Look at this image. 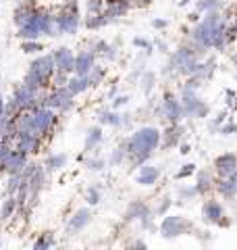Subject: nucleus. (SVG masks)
<instances>
[{
    "label": "nucleus",
    "mask_w": 237,
    "mask_h": 250,
    "mask_svg": "<svg viewBox=\"0 0 237 250\" xmlns=\"http://www.w3.org/2000/svg\"><path fill=\"white\" fill-rule=\"evenodd\" d=\"M160 138H162V131L154 127V125H144V127L133 131V134L125 140V142H127L129 165L133 169H139L141 165H146V163L152 159L154 150L160 148Z\"/></svg>",
    "instance_id": "1"
},
{
    "label": "nucleus",
    "mask_w": 237,
    "mask_h": 250,
    "mask_svg": "<svg viewBox=\"0 0 237 250\" xmlns=\"http://www.w3.org/2000/svg\"><path fill=\"white\" fill-rule=\"evenodd\" d=\"M54 73H57V65H54L52 52L50 54L40 52L38 57L29 62V69H27L25 77H23V83H27L36 90H50Z\"/></svg>",
    "instance_id": "2"
},
{
    "label": "nucleus",
    "mask_w": 237,
    "mask_h": 250,
    "mask_svg": "<svg viewBox=\"0 0 237 250\" xmlns=\"http://www.w3.org/2000/svg\"><path fill=\"white\" fill-rule=\"evenodd\" d=\"M59 115L60 113H57L50 106H38V108H34V111H31V134L48 140L54 134L57 125H59V119H60Z\"/></svg>",
    "instance_id": "3"
},
{
    "label": "nucleus",
    "mask_w": 237,
    "mask_h": 250,
    "mask_svg": "<svg viewBox=\"0 0 237 250\" xmlns=\"http://www.w3.org/2000/svg\"><path fill=\"white\" fill-rule=\"evenodd\" d=\"M158 231L164 240H175V238H181V236H187V233L196 231L194 223L185 219L183 215H164V219L158 225Z\"/></svg>",
    "instance_id": "4"
},
{
    "label": "nucleus",
    "mask_w": 237,
    "mask_h": 250,
    "mask_svg": "<svg viewBox=\"0 0 237 250\" xmlns=\"http://www.w3.org/2000/svg\"><path fill=\"white\" fill-rule=\"evenodd\" d=\"M154 115H158L162 121L167 123H181L183 121V106H181V98L177 96L175 92L167 90L162 94V100L158 108H154Z\"/></svg>",
    "instance_id": "5"
},
{
    "label": "nucleus",
    "mask_w": 237,
    "mask_h": 250,
    "mask_svg": "<svg viewBox=\"0 0 237 250\" xmlns=\"http://www.w3.org/2000/svg\"><path fill=\"white\" fill-rule=\"evenodd\" d=\"M48 90H36L27 83H19L13 90V98L17 100L21 111H34L38 106H44V96Z\"/></svg>",
    "instance_id": "6"
},
{
    "label": "nucleus",
    "mask_w": 237,
    "mask_h": 250,
    "mask_svg": "<svg viewBox=\"0 0 237 250\" xmlns=\"http://www.w3.org/2000/svg\"><path fill=\"white\" fill-rule=\"evenodd\" d=\"M44 106H50L57 113H67L75 106V96L69 92L67 85H50L44 96Z\"/></svg>",
    "instance_id": "7"
},
{
    "label": "nucleus",
    "mask_w": 237,
    "mask_h": 250,
    "mask_svg": "<svg viewBox=\"0 0 237 250\" xmlns=\"http://www.w3.org/2000/svg\"><path fill=\"white\" fill-rule=\"evenodd\" d=\"M181 106L183 115L189 119H206L210 113V106L200 98V94H181Z\"/></svg>",
    "instance_id": "8"
},
{
    "label": "nucleus",
    "mask_w": 237,
    "mask_h": 250,
    "mask_svg": "<svg viewBox=\"0 0 237 250\" xmlns=\"http://www.w3.org/2000/svg\"><path fill=\"white\" fill-rule=\"evenodd\" d=\"M52 57H54L57 71L69 73V75L75 73V52L71 50L69 46H59L57 50H52Z\"/></svg>",
    "instance_id": "9"
},
{
    "label": "nucleus",
    "mask_w": 237,
    "mask_h": 250,
    "mask_svg": "<svg viewBox=\"0 0 237 250\" xmlns=\"http://www.w3.org/2000/svg\"><path fill=\"white\" fill-rule=\"evenodd\" d=\"M212 171L217 173V177H229L237 173V154L235 152H223L215 159Z\"/></svg>",
    "instance_id": "10"
},
{
    "label": "nucleus",
    "mask_w": 237,
    "mask_h": 250,
    "mask_svg": "<svg viewBox=\"0 0 237 250\" xmlns=\"http://www.w3.org/2000/svg\"><path fill=\"white\" fill-rule=\"evenodd\" d=\"M98 121L106 127H127L131 123V115L118 113L115 108H102V111H98Z\"/></svg>",
    "instance_id": "11"
},
{
    "label": "nucleus",
    "mask_w": 237,
    "mask_h": 250,
    "mask_svg": "<svg viewBox=\"0 0 237 250\" xmlns=\"http://www.w3.org/2000/svg\"><path fill=\"white\" fill-rule=\"evenodd\" d=\"M200 215H202V221H204V223H208V225H218L220 219L225 217V207L220 205L218 200L208 198V200H204Z\"/></svg>",
    "instance_id": "12"
},
{
    "label": "nucleus",
    "mask_w": 237,
    "mask_h": 250,
    "mask_svg": "<svg viewBox=\"0 0 237 250\" xmlns=\"http://www.w3.org/2000/svg\"><path fill=\"white\" fill-rule=\"evenodd\" d=\"M183 125L181 123H167V127L162 131L160 138V148H175L181 144V138H183Z\"/></svg>",
    "instance_id": "13"
},
{
    "label": "nucleus",
    "mask_w": 237,
    "mask_h": 250,
    "mask_svg": "<svg viewBox=\"0 0 237 250\" xmlns=\"http://www.w3.org/2000/svg\"><path fill=\"white\" fill-rule=\"evenodd\" d=\"M96 52L92 48H83L75 54V75H88L92 67L96 65Z\"/></svg>",
    "instance_id": "14"
},
{
    "label": "nucleus",
    "mask_w": 237,
    "mask_h": 250,
    "mask_svg": "<svg viewBox=\"0 0 237 250\" xmlns=\"http://www.w3.org/2000/svg\"><path fill=\"white\" fill-rule=\"evenodd\" d=\"M27 163H29V154L23 152V150H19L17 146H13V150H11V154H9V161H6V167H4V173H6V175H11V173H21V171L27 167Z\"/></svg>",
    "instance_id": "15"
},
{
    "label": "nucleus",
    "mask_w": 237,
    "mask_h": 250,
    "mask_svg": "<svg viewBox=\"0 0 237 250\" xmlns=\"http://www.w3.org/2000/svg\"><path fill=\"white\" fill-rule=\"evenodd\" d=\"M150 215H154V210L150 208L144 200H133L129 202V207L125 208V223H133V221H141L144 217H150Z\"/></svg>",
    "instance_id": "16"
},
{
    "label": "nucleus",
    "mask_w": 237,
    "mask_h": 250,
    "mask_svg": "<svg viewBox=\"0 0 237 250\" xmlns=\"http://www.w3.org/2000/svg\"><path fill=\"white\" fill-rule=\"evenodd\" d=\"M15 146L31 156V154H38L40 150H42L44 138H40L36 134H17V142H15Z\"/></svg>",
    "instance_id": "17"
},
{
    "label": "nucleus",
    "mask_w": 237,
    "mask_h": 250,
    "mask_svg": "<svg viewBox=\"0 0 237 250\" xmlns=\"http://www.w3.org/2000/svg\"><path fill=\"white\" fill-rule=\"evenodd\" d=\"M133 9V0H104V11L113 21L125 17Z\"/></svg>",
    "instance_id": "18"
},
{
    "label": "nucleus",
    "mask_w": 237,
    "mask_h": 250,
    "mask_svg": "<svg viewBox=\"0 0 237 250\" xmlns=\"http://www.w3.org/2000/svg\"><path fill=\"white\" fill-rule=\"evenodd\" d=\"M90 221H92V210L88 208V207H83V208H77L73 215H71V219H69V223H67V229L71 231V233H77V231H81V229H85L90 225Z\"/></svg>",
    "instance_id": "19"
},
{
    "label": "nucleus",
    "mask_w": 237,
    "mask_h": 250,
    "mask_svg": "<svg viewBox=\"0 0 237 250\" xmlns=\"http://www.w3.org/2000/svg\"><path fill=\"white\" fill-rule=\"evenodd\" d=\"M215 190L218 196H223L225 200H235L237 198V177L229 175V177H217Z\"/></svg>",
    "instance_id": "20"
},
{
    "label": "nucleus",
    "mask_w": 237,
    "mask_h": 250,
    "mask_svg": "<svg viewBox=\"0 0 237 250\" xmlns=\"http://www.w3.org/2000/svg\"><path fill=\"white\" fill-rule=\"evenodd\" d=\"M215 184H217V173L215 171H196V188H198V194L200 196H206L215 190Z\"/></svg>",
    "instance_id": "21"
},
{
    "label": "nucleus",
    "mask_w": 237,
    "mask_h": 250,
    "mask_svg": "<svg viewBox=\"0 0 237 250\" xmlns=\"http://www.w3.org/2000/svg\"><path fill=\"white\" fill-rule=\"evenodd\" d=\"M158 179H160V167L150 165V163L141 165V167L138 169V173H136V182H138L139 186H154Z\"/></svg>",
    "instance_id": "22"
},
{
    "label": "nucleus",
    "mask_w": 237,
    "mask_h": 250,
    "mask_svg": "<svg viewBox=\"0 0 237 250\" xmlns=\"http://www.w3.org/2000/svg\"><path fill=\"white\" fill-rule=\"evenodd\" d=\"M38 11V4H29V2H19L15 6V13H13V21L15 25L21 27L23 23H27L31 17H34V13Z\"/></svg>",
    "instance_id": "23"
},
{
    "label": "nucleus",
    "mask_w": 237,
    "mask_h": 250,
    "mask_svg": "<svg viewBox=\"0 0 237 250\" xmlns=\"http://www.w3.org/2000/svg\"><path fill=\"white\" fill-rule=\"evenodd\" d=\"M108 23H113V19H110L108 15H106V11L94 13V15H85V17H83V25H85V29H92V31L106 27Z\"/></svg>",
    "instance_id": "24"
},
{
    "label": "nucleus",
    "mask_w": 237,
    "mask_h": 250,
    "mask_svg": "<svg viewBox=\"0 0 237 250\" xmlns=\"http://www.w3.org/2000/svg\"><path fill=\"white\" fill-rule=\"evenodd\" d=\"M104 140V134H102V127L100 125H94V127L88 129L85 134V140H83V150L85 152H92L96 146H100V142Z\"/></svg>",
    "instance_id": "25"
},
{
    "label": "nucleus",
    "mask_w": 237,
    "mask_h": 250,
    "mask_svg": "<svg viewBox=\"0 0 237 250\" xmlns=\"http://www.w3.org/2000/svg\"><path fill=\"white\" fill-rule=\"evenodd\" d=\"M67 88L77 98L79 94H83V92L90 90V82H88V77H85V75H75L73 73V75L69 77V82H67Z\"/></svg>",
    "instance_id": "26"
},
{
    "label": "nucleus",
    "mask_w": 237,
    "mask_h": 250,
    "mask_svg": "<svg viewBox=\"0 0 237 250\" xmlns=\"http://www.w3.org/2000/svg\"><path fill=\"white\" fill-rule=\"evenodd\" d=\"M127 159H129V154H127V142H123L118 144L113 152H110V156H108V165L110 167H118V165H123V163H127Z\"/></svg>",
    "instance_id": "27"
},
{
    "label": "nucleus",
    "mask_w": 237,
    "mask_h": 250,
    "mask_svg": "<svg viewBox=\"0 0 237 250\" xmlns=\"http://www.w3.org/2000/svg\"><path fill=\"white\" fill-rule=\"evenodd\" d=\"M19 210V205H17V198L15 196H6V200L2 202V207H0V221H9V219H13L15 215H17Z\"/></svg>",
    "instance_id": "28"
},
{
    "label": "nucleus",
    "mask_w": 237,
    "mask_h": 250,
    "mask_svg": "<svg viewBox=\"0 0 237 250\" xmlns=\"http://www.w3.org/2000/svg\"><path fill=\"white\" fill-rule=\"evenodd\" d=\"M67 163H69V156L62 154V152H57V154H50L48 159H46L44 167H46V171L50 173V171H60V169H65Z\"/></svg>",
    "instance_id": "29"
},
{
    "label": "nucleus",
    "mask_w": 237,
    "mask_h": 250,
    "mask_svg": "<svg viewBox=\"0 0 237 250\" xmlns=\"http://www.w3.org/2000/svg\"><path fill=\"white\" fill-rule=\"evenodd\" d=\"M85 77H88V82H90V88H98V85L104 83V80H106V67H102L96 62V65L92 67V71Z\"/></svg>",
    "instance_id": "30"
},
{
    "label": "nucleus",
    "mask_w": 237,
    "mask_h": 250,
    "mask_svg": "<svg viewBox=\"0 0 237 250\" xmlns=\"http://www.w3.org/2000/svg\"><path fill=\"white\" fill-rule=\"evenodd\" d=\"M227 4V0H196V11H200L202 15L208 11H223Z\"/></svg>",
    "instance_id": "31"
},
{
    "label": "nucleus",
    "mask_w": 237,
    "mask_h": 250,
    "mask_svg": "<svg viewBox=\"0 0 237 250\" xmlns=\"http://www.w3.org/2000/svg\"><path fill=\"white\" fill-rule=\"evenodd\" d=\"M57 246V238H54L52 231H44L40 233V238L34 242V250H48Z\"/></svg>",
    "instance_id": "32"
},
{
    "label": "nucleus",
    "mask_w": 237,
    "mask_h": 250,
    "mask_svg": "<svg viewBox=\"0 0 237 250\" xmlns=\"http://www.w3.org/2000/svg\"><path fill=\"white\" fill-rule=\"evenodd\" d=\"M204 82L198 80V77H183V83H181V94H200Z\"/></svg>",
    "instance_id": "33"
},
{
    "label": "nucleus",
    "mask_w": 237,
    "mask_h": 250,
    "mask_svg": "<svg viewBox=\"0 0 237 250\" xmlns=\"http://www.w3.org/2000/svg\"><path fill=\"white\" fill-rule=\"evenodd\" d=\"M200 194H198V188H196V184H192V186H181L179 190H177V200H179V205H183V202H192L194 198H198Z\"/></svg>",
    "instance_id": "34"
},
{
    "label": "nucleus",
    "mask_w": 237,
    "mask_h": 250,
    "mask_svg": "<svg viewBox=\"0 0 237 250\" xmlns=\"http://www.w3.org/2000/svg\"><path fill=\"white\" fill-rule=\"evenodd\" d=\"M21 184H23V173H11L9 179H6V186H4L6 196H15L17 190L21 188Z\"/></svg>",
    "instance_id": "35"
},
{
    "label": "nucleus",
    "mask_w": 237,
    "mask_h": 250,
    "mask_svg": "<svg viewBox=\"0 0 237 250\" xmlns=\"http://www.w3.org/2000/svg\"><path fill=\"white\" fill-rule=\"evenodd\" d=\"M171 207H173V198L169 196V194H167V196H162V198H158L156 207L152 208V210H154V217H164V215L169 213Z\"/></svg>",
    "instance_id": "36"
},
{
    "label": "nucleus",
    "mask_w": 237,
    "mask_h": 250,
    "mask_svg": "<svg viewBox=\"0 0 237 250\" xmlns=\"http://www.w3.org/2000/svg\"><path fill=\"white\" fill-rule=\"evenodd\" d=\"M21 50L25 54H40L44 50V44L40 40H21Z\"/></svg>",
    "instance_id": "37"
},
{
    "label": "nucleus",
    "mask_w": 237,
    "mask_h": 250,
    "mask_svg": "<svg viewBox=\"0 0 237 250\" xmlns=\"http://www.w3.org/2000/svg\"><path fill=\"white\" fill-rule=\"evenodd\" d=\"M139 83H141V90H144V94H150L154 90V83H156V75L152 71H144L139 75Z\"/></svg>",
    "instance_id": "38"
},
{
    "label": "nucleus",
    "mask_w": 237,
    "mask_h": 250,
    "mask_svg": "<svg viewBox=\"0 0 237 250\" xmlns=\"http://www.w3.org/2000/svg\"><path fill=\"white\" fill-rule=\"evenodd\" d=\"M196 171H198L196 163H185V165H181V169L175 173V177H177V179H187V177L196 175Z\"/></svg>",
    "instance_id": "39"
},
{
    "label": "nucleus",
    "mask_w": 237,
    "mask_h": 250,
    "mask_svg": "<svg viewBox=\"0 0 237 250\" xmlns=\"http://www.w3.org/2000/svg\"><path fill=\"white\" fill-rule=\"evenodd\" d=\"M85 167L90 171H102L106 167V161L102 156H90V159H85Z\"/></svg>",
    "instance_id": "40"
},
{
    "label": "nucleus",
    "mask_w": 237,
    "mask_h": 250,
    "mask_svg": "<svg viewBox=\"0 0 237 250\" xmlns=\"http://www.w3.org/2000/svg\"><path fill=\"white\" fill-rule=\"evenodd\" d=\"M104 11V0H85V15L102 13Z\"/></svg>",
    "instance_id": "41"
},
{
    "label": "nucleus",
    "mask_w": 237,
    "mask_h": 250,
    "mask_svg": "<svg viewBox=\"0 0 237 250\" xmlns=\"http://www.w3.org/2000/svg\"><path fill=\"white\" fill-rule=\"evenodd\" d=\"M100 200H102V192L98 190V188H90V190L85 192V202H88L90 207L100 205Z\"/></svg>",
    "instance_id": "42"
},
{
    "label": "nucleus",
    "mask_w": 237,
    "mask_h": 250,
    "mask_svg": "<svg viewBox=\"0 0 237 250\" xmlns=\"http://www.w3.org/2000/svg\"><path fill=\"white\" fill-rule=\"evenodd\" d=\"M133 46H136V48H141L144 52H152V48H154V44L150 42V40H146V38H133Z\"/></svg>",
    "instance_id": "43"
},
{
    "label": "nucleus",
    "mask_w": 237,
    "mask_h": 250,
    "mask_svg": "<svg viewBox=\"0 0 237 250\" xmlns=\"http://www.w3.org/2000/svg\"><path fill=\"white\" fill-rule=\"evenodd\" d=\"M225 121H227V113H225V111L217 113V117L210 121V129H212V131H218V129H220V125H223Z\"/></svg>",
    "instance_id": "44"
},
{
    "label": "nucleus",
    "mask_w": 237,
    "mask_h": 250,
    "mask_svg": "<svg viewBox=\"0 0 237 250\" xmlns=\"http://www.w3.org/2000/svg\"><path fill=\"white\" fill-rule=\"evenodd\" d=\"M218 134H223V136H233V134H237V123H233V121H225L223 125H220V129H218Z\"/></svg>",
    "instance_id": "45"
},
{
    "label": "nucleus",
    "mask_w": 237,
    "mask_h": 250,
    "mask_svg": "<svg viewBox=\"0 0 237 250\" xmlns=\"http://www.w3.org/2000/svg\"><path fill=\"white\" fill-rule=\"evenodd\" d=\"M127 103H129V96H127V94H118V96L113 98V108H115V111H118V108L127 106Z\"/></svg>",
    "instance_id": "46"
},
{
    "label": "nucleus",
    "mask_w": 237,
    "mask_h": 250,
    "mask_svg": "<svg viewBox=\"0 0 237 250\" xmlns=\"http://www.w3.org/2000/svg\"><path fill=\"white\" fill-rule=\"evenodd\" d=\"M69 73H62V71H57L52 75V85H67V82H69Z\"/></svg>",
    "instance_id": "47"
},
{
    "label": "nucleus",
    "mask_w": 237,
    "mask_h": 250,
    "mask_svg": "<svg viewBox=\"0 0 237 250\" xmlns=\"http://www.w3.org/2000/svg\"><path fill=\"white\" fill-rule=\"evenodd\" d=\"M117 57H118V52H117V48L113 44H108V48H106V52L102 54V59H106V61H117Z\"/></svg>",
    "instance_id": "48"
},
{
    "label": "nucleus",
    "mask_w": 237,
    "mask_h": 250,
    "mask_svg": "<svg viewBox=\"0 0 237 250\" xmlns=\"http://www.w3.org/2000/svg\"><path fill=\"white\" fill-rule=\"evenodd\" d=\"M167 25H169V21H167V19H152V27L158 29V31L167 29Z\"/></svg>",
    "instance_id": "49"
},
{
    "label": "nucleus",
    "mask_w": 237,
    "mask_h": 250,
    "mask_svg": "<svg viewBox=\"0 0 237 250\" xmlns=\"http://www.w3.org/2000/svg\"><path fill=\"white\" fill-rule=\"evenodd\" d=\"M200 19H202V13H200V11H192V13L187 15V21L192 23V25H194V23H198Z\"/></svg>",
    "instance_id": "50"
},
{
    "label": "nucleus",
    "mask_w": 237,
    "mask_h": 250,
    "mask_svg": "<svg viewBox=\"0 0 237 250\" xmlns=\"http://www.w3.org/2000/svg\"><path fill=\"white\" fill-rule=\"evenodd\" d=\"M235 94H237V92H233V90H225V103H227L229 106H233V100H235Z\"/></svg>",
    "instance_id": "51"
},
{
    "label": "nucleus",
    "mask_w": 237,
    "mask_h": 250,
    "mask_svg": "<svg viewBox=\"0 0 237 250\" xmlns=\"http://www.w3.org/2000/svg\"><path fill=\"white\" fill-rule=\"evenodd\" d=\"M152 2L154 0H133V6H138V9H148Z\"/></svg>",
    "instance_id": "52"
},
{
    "label": "nucleus",
    "mask_w": 237,
    "mask_h": 250,
    "mask_svg": "<svg viewBox=\"0 0 237 250\" xmlns=\"http://www.w3.org/2000/svg\"><path fill=\"white\" fill-rule=\"evenodd\" d=\"M179 148H181V154H189L192 152V144H187V142H183V144H179Z\"/></svg>",
    "instance_id": "53"
},
{
    "label": "nucleus",
    "mask_w": 237,
    "mask_h": 250,
    "mask_svg": "<svg viewBox=\"0 0 237 250\" xmlns=\"http://www.w3.org/2000/svg\"><path fill=\"white\" fill-rule=\"evenodd\" d=\"M154 46H156V48H158V50H160V52H167V50H169V46H167V44H164L162 40H156V42H154Z\"/></svg>",
    "instance_id": "54"
},
{
    "label": "nucleus",
    "mask_w": 237,
    "mask_h": 250,
    "mask_svg": "<svg viewBox=\"0 0 237 250\" xmlns=\"http://www.w3.org/2000/svg\"><path fill=\"white\" fill-rule=\"evenodd\" d=\"M4 103H6V100L2 98V94H0V119L4 117Z\"/></svg>",
    "instance_id": "55"
},
{
    "label": "nucleus",
    "mask_w": 237,
    "mask_h": 250,
    "mask_svg": "<svg viewBox=\"0 0 237 250\" xmlns=\"http://www.w3.org/2000/svg\"><path fill=\"white\" fill-rule=\"evenodd\" d=\"M131 246H136V248H146V242H141V240H138V242H133Z\"/></svg>",
    "instance_id": "56"
},
{
    "label": "nucleus",
    "mask_w": 237,
    "mask_h": 250,
    "mask_svg": "<svg viewBox=\"0 0 237 250\" xmlns=\"http://www.w3.org/2000/svg\"><path fill=\"white\" fill-rule=\"evenodd\" d=\"M231 61H233V67H235V71H237V50L233 52V57H231Z\"/></svg>",
    "instance_id": "57"
},
{
    "label": "nucleus",
    "mask_w": 237,
    "mask_h": 250,
    "mask_svg": "<svg viewBox=\"0 0 237 250\" xmlns=\"http://www.w3.org/2000/svg\"><path fill=\"white\" fill-rule=\"evenodd\" d=\"M231 108H233V111H237V94H235V100H233V106Z\"/></svg>",
    "instance_id": "58"
},
{
    "label": "nucleus",
    "mask_w": 237,
    "mask_h": 250,
    "mask_svg": "<svg viewBox=\"0 0 237 250\" xmlns=\"http://www.w3.org/2000/svg\"><path fill=\"white\" fill-rule=\"evenodd\" d=\"M187 2H189V0H179V4H181V6H185Z\"/></svg>",
    "instance_id": "59"
},
{
    "label": "nucleus",
    "mask_w": 237,
    "mask_h": 250,
    "mask_svg": "<svg viewBox=\"0 0 237 250\" xmlns=\"http://www.w3.org/2000/svg\"><path fill=\"white\" fill-rule=\"evenodd\" d=\"M15 2H17V4H19V2H25V0H15Z\"/></svg>",
    "instance_id": "60"
},
{
    "label": "nucleus",
    "mask_w": 237,
    "mask_h": 250,
    "mask_svg": "<svg viewBox=\"0 0 237 250\" xmlns=\"http://www.w3.org/2000/svg\"><path fill=\"white\" fill-rule=\"evenodd\" d=\"M0 246H2V242H0Z\"/></svg>",
    "instance_id": "61"
}]
</instances>
